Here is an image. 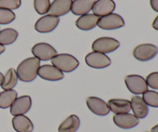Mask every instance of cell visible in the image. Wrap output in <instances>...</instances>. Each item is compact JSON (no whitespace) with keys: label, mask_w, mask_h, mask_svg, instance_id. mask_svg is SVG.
Segmentation results:
<instances>
[{"label":"cell","mask_w":158,"mask_h":132,"mask_svg":"<svg viewBox=\"0 0 158 132\" xmlns=\"http://www.w3.org/2000/svg\"><path fill=\"white\" fill-rule=\"evenodd\" d=\"M116 4L114 0H96L92 8L93 14L98 17L114 12Z\"/></svg>","instance_id":"obj_15"},{"label":"cell","mask_w":158,"mask_h":132,"mask_svg":"<svg viewBox=\"0 0 158 132\" xmlns=\"http://www.w3.org/2000/svg\"><path fill=\"white\" fill-rule=\"evenodd\" d=\"M32 107V99L29 95L18 97L10 107V114L12 116L25 115Z\"/></svg>","instance_id":"obj_10"},{"label":"cell","mask_w":158,"mask_h":132,"mask_svg":"<svg viewBox=\"0 0 158 132\" xmlns=\"http://www.w3.org/2000/svg\"><path fill=\"white\" fill-rule=\"evenodd\" d=\"M5 50H6L5 46H2V45L0 44V55H1L2 53H3L5 52Z\"/></svg>","instance_id":"obj_33"},{"label":"cell","mask_w":158,"mask_h":132,"mask_svg":"<svg viewBox=\"0 0 158 132\" xmlns=\"http://www.w3.org/2000/svg\"><path fill=\"white\" fill-rule=\"evenodd\" d=\"M120 42L112 37H100L94 40L92 44V49L94 52L102 53H110L120 47Z\"/></svg>","instance_id":"obj_4"},{"label":"cell","mask_w":158,"mask_h":132,"mask_svg":"<svg viewBox=\"0 0 158 132\" xmlns=\"http://www.w3.org/2000/svg\"><path fill=\"white\" fill-rule=\"evenodd\" d=\"M49 0H34V9L40 15H45L50 7Z\"/></svg>","instance_id":"obj_26"},{"label":"cell","mask_w":158,"mask_h":132,"mask_svg":"<svg viewBox=\"0 0 158 132\" xmlns=\"http://www.w3.org/2000/svg\"><path fill=\"white\" fill-rule=\"evenodd\" d=\"M21 0H0V9L14 10L21 6Z\"/></svg>","instance_id":"obj_28"},{"label":"cell","mask_w":158,"mask_h":132,"mask_svg":"<svg viewBox=\"0 0 158 132\" xmlns=\"http://www.w3.org/2000/svg\"><path fill=\"white\" fill-rule=\"evenodd\" d=\"M114 123L122 129H131L140 123V119L130 113L115 114L113 117Z\"/></svg>","instance_id":"obj_13"},{"label":"cell","mask_w":158,"mask_h":132,"mask_svg":"<svg viewBox=\"0 0 158 132\" xmlns=\"http://www.w3.org/2000/svg\"><path fill=\"white\" fill-rule=\"evenodd\" d=\"M12 124L14 130L16 132H32L34 129L32 121L25 115L14 116Z\"/></svg>","instance_id":"obj_19"},{"label":"cell","mask_w":158,"mask_h":132,"mask_svg":"<svg viewBox=\"0 0 158 132\" xmlns=\"http://www.w3.org/2000/svg\"><path fill=\"white\" fill-rule=\"evenodd\" d=\"M60 23V18L51 15L40 17L35 23V29L40 33H48L53 31Z\"/></svg>","instance_id":"obj_9"},{"label":"cell","mask_w":158,"mask_h":132,"mask_svg":"<svg viewBox=\"0 0 158 132\" xmlns=\"http://www.w3.org/2000/svg\"><path fill=\"white\" fill-rule=\"evenodd\" d=\"M152 26L154 29H156V30L158 31V15L155 19H154V22H153Z\"/></svg>","instance_id":"obj_31"},{"label":"cell","mask_w":158,"mask_h":132,"mask_svg":"<svg viewBox=\"0 0 158 132\" xmlns=\"http://www.w3.org/2000/svg\"><path fill=\"white\" fill-rule=\"evenodd\" d=\"M15 15L12 10L0 9V25H7L13 22Z\"/></svg>","instance_id":"obj_27"},{"label":"cell","mask_w":158,"mask_h":132,"mask_svg":"<svg viewBox=\"0 0 158 132\" xmlns=\"http://www.w3.org/2000/svg\"><path fill=\"white\" fill-rule=\"evenodd\" d=\"M38 76L48 81H59L64 78V74L53 65L44 64L40 66Z\"/></svg>","instance_id":"obj_11"},{"label":"cell","mask_w":158,"mask_h":132,"mask_svg":"<svg viewBox=\"0 0 158 132\" xmlns=\"http://www.w3.org/2000/svg\"><path fill=\"white\" fill-rule=\"evenodd\" d=\"M40 66V60L35 57L25 59L17 66L15 70L17 77L20 81L32 82L38 76V70Z\"/></svg>","instance_id":"obj_1"},{"label":"cell","mask_w":158,"mask_h":132,"mask_svg":"<svg viewBox=\"0 0 158 132\" xmlns=\"http://www.w3.org/2000/svg\"><path fill=\"white\" fill-rule=\"evenodd\" d=\"M148 106L152 108H158V92L154 91H147L142 96Z\"/></svg>","instance_id":"obj_25"},{"label":"cell","mask_w":158,"mask_h":132,"mask_svg":"<svg viewBox=\"0 0 158 132\" xmlns=\"http://www.w3.org/2000/svg\"><path fill=\"white\" fill-rule=\"evenodd\" d=\"M131 107L134 115L139 119L145 118L149 113L148 106L143 98L138 95L132 97L131 100Z\"/></svg>","instance_id":"obj_16"},{"label":"cell","mask_w":158,"mask_h":132,"mask_svg":"<svg viewBox=\"0 0 158 132\" xmlns=\"http://www.w3.org/2000/svg\"><path fill=\"white\" fill-rule=\"evenodd\" d=\"M17 97L18 93L14 89L3 91L0 93V108L6 109L10 108Z\"/></svg>","instance_id":"obj_22"},{"label":"cell","mask_w":158,"mask_h":132,"mask_svg":"<svg viewBox=\"0 0 158 132\" xmlns=\"http://www.w3.org/2000/svg\"><path fill=\"white\" fill-rule=\"evenodd\" d=\"M80 125V118L75 114L66 117L59 126V132H77Z\"/></svg>","instance_id":"obj_21"},{"label":"cell","mask_w":158,"mask_h":132,"mask_svg":"<svg viewBox=\"0 0 158 132\" xmlns=\"http://www.w3.org/2000/svg\"><path fill=\"white\" fill-rule=\"evenodd\" d=\"M158 53V47L151 43L140 44L134 48L133 56L140 62H147L154 59Z\"/></svg>","instance_id":"obj_5"},{"label":"cell","mask_w":158,"mask_h":132,"mask_svg":"<svg viewBox=\"0 0 158 132\" xmlns=\"http://www.w3.org/2000/svg\"><path fill=\"white\" fill-rule=\"evenodd\" d=\"M145 132H149V131H145Z\"/></svg>","instance_id":"obj_35"},{"label":"cell","mask_w":158,"mask_h":132,"mask_svg":"<svg viewBox=\"0 0 158 132\" xmlns=\"http://www.w3.org/2000/svg\"><path fill=\"white\" fill-rule=\"evenodd\" d=\"M100 17L94 14L88 13L80 15L76 21V26L78 29L83 31H89L97 26Z\"/></svg>","instance_id":"obj_17"},{"label":"cell","mask_w":158,"mask_h":132,"mask_svg":"<svg viewBox=\"0 0 158 132\" xmlns=\"http://www.w3.org/2000/svg\"><path fill=\"white\" fill-rule=\"evenodd\" d=\"M125 25L124 19L121 15L117 13L108 14L104 16L100 17L97 26L105 30H114L123 27Z\"/></svg>","instance_id":"obj_6"},{"label":"cell","mask_w":158,"mask_h":132,"mask_svg":"<svg viewBox=\"0 0 158 132\" xmlns=\"http://www.w3.org/2000/svg\"><path fill=\"white\" fill-rule=\"evenodd\" d=\"M110 111L114 114L129 113L131 110V101L126 99H110L107 102Z\"/></svg>","instance_id":"obj_18"},{"label":"cell","mask_w":158,"mask_h":132,"mask_svg":"<svg viewBox=\"0 0 158 132\" xmlns=\"http://www.w3.org/2000/svg\"><path fill=\"white\" fill-rule=\"evenodd\" d=\"M150 3L153 10L158 12V0H150Z\"/></svg>","instance_id":"obj_30"},{"label":"cell","mask_w":158,"mask_h":132,"mask_svg":"<svg viewBox=\"0 0 158 132\" xmlns=\"http://www.w3.org/2000/svg\"><path fill=\"white\" fill-rule=\"evenodd\" d=\"M151 132H158V125L153 127V128H151Z\"/></svg>","instance_id":"obj_32"},{"label":"cell","mask_w":158,"mask_h":132,"mask_svg":"<svg viewBox=\"0 0 158 132\" xmlns=\"http://www.w3.org/2000/svg\"><path fill=\"white\" fill-rule=\"evenodd\" d=\"M18 36L19 32L12 28H6L0 30V44L2 46L12 44L15 42Z\"/></svg>","instance_id":"obj_24"},{"label":"cell","mask_w":158,"mask_h":132,"mask_svg":"<svg viewBox=\"0 0 158 132\" xmlns=\"http://www.w3.org/2000/svg\"><path fill=\"white\" fill-rule=\"evenodd\" d=\"M85 62L87 66L94 69H103L111 64V60L106 54L94 51L85 57Z\"/></svg>","instance_id":"obj_8"},{"label":"cell","mask_w":158,"mask_h":132,"mask_svg":"<svg viewBox=\"0 0 158 132\" xmlns=\"http://www.w3.org/2000/svg\"><path fill=\"white\" fill-rule=\"evenodd\" d=\"M51 63L63 73L73 72L80 65L79 60L69 53H57L51 59Z\"/></svg>","instance_id":"obj_2"},{"label":"cell","mask_w":158,"mask_h":132,"mask_svg":"<svg viewBox=\"0 0 158 132\" xmlns=\"http://www.w3.org/2000/svg\"><path fill=\"white\" fill-rule=\"evenodd\" d=\"M72 2L73 0H53L47 14L56 17L63 16L70 11Z\"/></svg>","instance_id":"obj_14"},{"label":"cell","mask_w":158,"mask_h":132,"mask_svg":"<svg viewBox=\"0 0 158 132\" xmlns=\"http://www.w3.org/2000/svg\"><path fill=\"white\" fill-rule=\"evenodd\" d=\"M18 77H17L16 71L14 68H9L7 72L4 75L1 87L3 90H12L16 86L18 82Z\"/></svg>","instance_id":"obj_23"},{"label":"cell","mask_w":158,"mask_h":132,"mask_svg":"<svg viewBox=\"0 0 158 132\" xmlns=\"http://www.w3.org/2000/svg\"><path fill=\"white\" fill-rule=\"evenodd\" d=\"M124 83L128 91L132 94L139 95L148 91L146 80L142 76L137 74H131L125 77Z\"/></svg>","instance_id":"obj_3"},{"label":"cell","mask_w":158,"mask_h":132,"mask_svg":"<svg viewBox=\"0 0 158 132\" xmlns=\"http://www.w3.org/2000/svg\"><path fill=\"white\" fill-rule=\"evenodd\" d=\"M31 51L34 57L39 59L40 61L51 60V59L57 54L56 49L47 43H36L32 46Z\"/></svg>","instance_id":"obj_7"},{"label":"cell","mask_w":158,"mask_h":132,"mask_svg":"<svg viewBox=\"0 0 158 132\" xmlns=\"http://www.w3.org/2000/svg\"><path fill=\"white\" fill-rule=\"evenodd\" d=\"M96 0H73L70 11L76 15L88 14L92 10Z\"/></svg>","instance_id":"obj_20"},{"label":"cell","mask_w":158,"mask_h":132,"mask_svg":"<svg viewBox=\"0 0 158 132\" xmlns=\"http://www.w3.org/2000/svg\"><path fill=\"white\" fill-rule=\"evenodd\" d=\"M148 87L154 90H158V72H153L148 74L145 79Z\"/></svg>","instance_id":"obj_29"},{"label":"cell","mask_w":158,"mask_h":132,"mask_svg":"<svg viewBox=\"0 0 158 132\" xmlns=\"http://www.w3.org/2000/svg\"><path fill=\"white\" fill-rule=\"evenodd\" d=\"M86 103L89 111L96 115L106 116L110 111L107 103L97 97H87Z\"/></svg>","instance_id":"obj_12"},{"label":"cell","mask_w":158,"mask_h":132,"mask_svg":"<svg viewBox=\"0 0 158 132\" xmlns=\"http://www.w3.org/2000/svg\"><path fill=\"white\" fill-rule=\"evenodd\" d=\"M3 78H4V75H3V74L0 72V86H1L2 83Z\"/></svg>","instance_id":"obj_34"}]
</instances>
